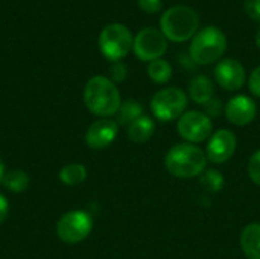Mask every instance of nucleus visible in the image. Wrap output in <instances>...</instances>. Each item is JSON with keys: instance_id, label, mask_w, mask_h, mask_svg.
I'll list each match as a JSON object with an SVG mask.
<instances>
[{"instance_id": "obj_19", "label": "nucleus", "mask_w": 260, "mask_h": 259, "mask_svg": "<svg viewBox=\"0 0 260 259\" xmlns=\"http://www.w3.org/2000/svg\"><path fill=\"white\" fill-rule=\"evenodd\" d=\"M5 188L11 192H23L29 188V183H30V179L29 176L21 171V169H14V171H9V172H5V177H3V182Z\"/></svg>"}, {"instance_id": "obj_14", "label": "nucleus", "mask_w": 260, "mask_h": 259, "mask_svg": "<svg viewBox=\"0 0 260 259\" xmlns=\"http://www.w3.org/2000/svg\"><path fill=\"white\" fill-rule=\"evenodd\" d=\"M213 95H215L213 82L206 75H198L190 81V84H189V96L195 104L206 105L207 102H210L213 99Z\"/></svg>"}, {"instance_id": "obj_23", "label": "nucleus", "mask_w": 260, "mask_h": 259, "mask_svg": "<svg viewBox=\"0 0 260 259\" xmlns=\"http://www.w3.org/2000/svg\"><path fill=\"white\" fill-rule=\"evenodd\" d=\"M128 75V69L122 61H114L110 67V79L113 82H123Z\"/></svg>"}, {"instance_id": "obj_27", "label": "nucleus", "mask_w": 260, "mask_h": 259, "mask_svg": "<svg viewBox=\"0 0 260 259\" xmlns=\"http://www.w3.org/2000/svg\"><path fill=\"white\" fill-rule=\"evenodd\" d=\"M206 114L209 116V118H215V116H219V113L222 111V104H221V101L219 99H212L210 102H207L206 105Z\"/></svg>"}, {"instance_id": "obj_2", "label": "nucleus", "mask_w": 260, "mask_h": 259, "mask_svg": "<svg viewBox=\"0 0 260 259\" xmlns=\"http://www.w3.org/2000/svg\"><path fill=\"white\" fill-rule=\"evenodd\" d=\"M165 166L171 176L180 179H193L206 171L207 156L197 145L178 143L168 151L165 157Z\"/></svg>"}, {"instance_id": "obj_21", "label": "nucleus", "mask_w": 260, "mask_h": 259, "mask_svg": "<svg viewBox=\"0 0 260 259\" xmlns=\"http://www.w3.org/2000/svg\"><path fill=\"white\" fill-rule=\"evenodd\" d=\"M200 183L207 192H219L225 185V179L218 169H207L200 176Z\"/></svg>"}, {"instance_id": "obj_11", "label": "nucleus", "mask_w": 260, "mask_h": 259, "mask_svg": "<svg viewBox=\"0 0 260 259\" xmlns=\"http://www.w3.org/2000/svg\"><path fill=\"white\" fill-rule=\"evenodd\" d=\"M215 79L222 89L235 92L245 84L247 72L238 60L224 58L215 67Z\"/></svg>"}, {"instance_id": "obj_5", "label": "nucleus", "mask_w": 260, "mask_h": 259, "mask_svg": "<svg viewBox=\"0 0 260 259\" xmlns=\"http://www.w3.org/2000/svg\"><path fill=\"white\" fill-rule=\"evenodd\" d=\"M134 37L131 31L120 23L108 24L99 35V50L110 61H122L133 49Z\"/></svg>"}, {"instance_id": "obj_20", "label": "nucleus", "mask_w": 260, "mask_h": 259, "mask_svg": "<svg viewBox=\"0 0 260 259\" xmlns=\"http://www.w3.org/2000/svg\"><path fill=\"white\" fill-rule=\"evenodd\" d=\"M142 111H143V107L137 102V101H126V102H122L119 111H117V125H129L131 122H134L137 118L142 116Z\"/></svg>"}, {"instance_id": "obj_28", "label": "nucleus", "mask_w": 260, "mask_h": 259, "mask_svg": "<svg viewBox=\"0 0 260 259\" xmlns=\"http://www.w3.org/2000/svg\"><path fill=\"white\" fill-rule=\"evenodd\" d=\"M8 214H9V202L6 200L5 195L0 194V224L6 220Z\"/></svg>"}, {"instance_id": "obj_29", "label": "nucleus", "mask_w": 260, "mask_h": 259, "mask_svg": "<svg viewBox=\"0 0 260 259\" xmlns=\"http://www.w3.org/2000/svg\"><path fill=\"white\" fill-rule=\"evenodd\" d=\"M3 177H5V165H3V162L0 159V183L3 182Z\"/></svg>"}, {"instance_id": "obj_24", "label": "nucleus", "mask_w": 260, "mask_h": 259, "mask_svg": "<svg viewBox=\"0 0 260 259\" xmlns=\"http://www.w3.org/2000/svg\"><path fill=\"white\" fill-rule=\"evenodd\" d=\"M244 8L251 20L260 23V0H244Z\"/></svg>"}, {"instance_id": "obj_26", "label": "nucleus", "mask_w": 260, "mask_h": 259, "mask_svg": "<svg viewBox=\"0 0 260 259\" xmlns=\"http://www.w3.org/2000/svg\"><path fill=\"white\" fill-rule=\"evenodd\" d=\"M248 87L254 96L260 98V66L251 72V75L248 78Z\"/></svg>"}, {"instance_id": "obj_8", "label": "nucleus", "mask_w": 260, "mask_h": 259, "mask_svg": "<svg viewBox=\"0 0 260 259\" xmlns=\"http://www.w3.org/2000/svg\"><path fill=\"white\" fill-rule=\"evenodd\" d=\"M177 130L181 139L186 140V143H201L204 140H209L213 134L212 118L198 110L186 111L180 116L177 122Z\"/></svg>"}, {"instance_id": "obj_17", "label": "nucleus", "mask_w": 260, "mask_h": 259, "mask_svg": "<svg viewBox=\"0 0 260 259\" xmlns=\"http://www.w3.org/2000/svg\"><path fill=\"white\" fill-rule=\"evenodd\" d=\"M59 180L66 186H78L87 180V168L81 163H70L61 169Z\"/></svg>"}, {"instance_id": "obj_10", "label": "nucleus", "mask_w": 260, "mask_h": 259, "mask_svg": "<svg viewBox=\"0 0 260 259\" xmlns=\"http://www.w3.org/2000/svg\"><path fill=\"white\" fill-rule=\"evenodd\" d=\"M236 145L238 140L233 131L225 128L218 130L210 136L207 142V148H206L207 160H210L212 163H225L235 154Z\"/></svg>"}, {"instance_id": "obj_7", "label": "nucleus", "mask_w": 260, "mask_h": 259, "mask_svg": "<svg viewBox=\"0 0 260 259\" xmlns=\"http://www.w3.org/2000/svg\"><path fill=\"white\" fill-rule=\"evenodd\" d=\"M93 231V218L85 211H70L56 223V235L66 244H78Z\"/></svg>"}, {"instance_id": "obj_25", "label": "nucleus", "mask_w": 260, "mask_h": 259, "mask_svg": "<svg viewBox=\"0 0 260 259\" xmlns=\"http://www.w3.org/2000/svg\"><path fill=\"white\" fill-rule=\"evenodd\" d=\"M137 5L142 11L148 14H155L161 9L163 2L161 0H137Z\"/></svg>"}, {"instance_id": "obj_3", "label": "nucleus", "mask_w": 260, "mask_h": 259, "mask_svg": "<svg viewBox=\"0 0 260 259\" xmlns=\"http://www.w3.org/2000/svg\"><path fill=\"white\" fill-rule=\"evenodd\" d=\"M200 27V17L195 9L186 5L168 8L160 18V31L163 35L175 43L192 40Z\"/></svg>"}, {"instance_id": "obj_12", "label": "nucleus", "mask_w": 260, "mask_h": 259, "mask_svg": "<svg viewBox=\"0 0 260 259\" xmlns=\"http://www.w3.org/2000/svg\"><path fill=\"white\" fill-rule=\"evenodd\" d=\"M117 133L119 125L116 121L110 118H101L88 127L85 133V142L91 150H104L114 142Z\"/></svg>"}, {"instance_id": "obj_22", "label": "nucleus", "mask_w": 260, "mask_h": 259, "mask_svg": "<svg viewBox=\"0 0 260 259\" xmlns=\"http://www.w3.org/2000/svg\"><path fill=\"white\" fill-rule=\"evenodd\" d=\"M247 171H248V176H250L251 182L260 186V150H257V151L250 157Z\"/></svg>"}, {"instance_id": "obj_15", "label": "nucleus", "mask_w": 260, "mask_h": 259, "mask_svg": "<svg viewBox=\"0 0 260 259\" xmlns=\"http://www.w3.org/2000/svg\"><path fill=\"white\" fill-rule=\"evenodd\" d=\"M241 249L248 259H260V223H251L244 227Z\"/></svg>"}, {"instance_id": "obj_18", "label": "nucleus", "mask_w": 260, "mask_h": 259, "mask_svg": "<svg viewBox=\"0 0 260 259\" xmlns=\"http://www.w3.org/2000/svg\"><path fill=\"white\" fill-rule=\"evenodd\" d=\"M148 76L151 78V81H154L155 84H166L171 78H172V66L163 60H154L148 64Z\"/></svg>"}, {"instance_id": "obj_13", "label": "nucleus", "mask_w": 260, "mask_h": 259, "mask_svg": "<svg viewBox=\"0 0 260 259\" xmlns=\"http://www.w3.org/2000/svg\"><path fill=\"white\" fill-rule=\"evenodd\" d=\"M256 114H257L256 102L245 95L233 96L225 105V118L229 119L230 124L236 127H245L251 124Z\"/></svg>"}, {"instance_id": "obj_1", "label": "nucleus", "mask_w": 260, "mask_h": 259, "mask_svg": "<svg viewBox=\"0 0 260 259\" xmlns=\"http://www.w3.org/2000/svg\"><path fill=\"white\" fill-rule=\"evenodd\" d=\"M84 102L90 113L99 118H111L117 114L122 98L119 89L110 78L93 76L85 84Z\"/></svg>"}, {"instance_id": "obj_9", "label": "nucleus", "mask_w": 260, "mask_h": 259, "mask_svg": "<svg viewBox=\"0 0 260 259\" xmlns=\"http://www.w3.org/2000/svg\"><path fill=\"white\" fill-rule=\"evenodd\" d=\"M168 50V38L160 29L145 27L134 37L133 52L142 61H154L161 58Z\"/></svg>"}, {"instance_id": "obj_6", "label": "nucleus", "mask_w": 260, "mask_h": 259, "mask_svg": "<svg viewBox=\"0 0 260 259\" xmlns=\"http://www.w3.org/2000/svg\"><path fill=\"white\" fill-rule=\"evenodd\" d=\"M186 107L187 95L178 87H165L158 90L151 99L152 114L163 122L180 119V116L186 113Z\"/></svg>"}, {"instance_id": "obj_16", "label": "nucleus", "mask_w": 260, "mask_h": 259, "mask_svg": "<svg viewBox=\"0 0 260 259\" xmlns=\"http://www.w3.org/2000/svg\"><path fill=\"white\" fill-rule=\"evenodd\" d=\"M155 131V124L149 116L142 114L140 118H137L134 122H131L128 125V137L129 140L136 142V143H145L148 142Z\"/></svg>"}, {"instance_id": "obj_30", "label": "nucleus", "mask_w": 260, "mask_h": 259, "mask_svg": "<svg viewBox=\"0 0 260 259\" xmlns=\"http://www.w3.org/2000/svg\"><path fill=\"white\" fill-rule=\"evenodd\" d=\"M256 44H257V47L260 49V29L257 31V34H256Z\"/></svg>"}, {"instance_id": "obj_4", "label": "nucleus", "mask_w": 260, "mask_h": 259, "mask_svg": "<svg viewBox=\"0 0 260 259\" xmlns=\"http://www.w3.org/2000/svg\"><path fill=\"white\" fill-rule=\"evenodd\" d=\"M227 50V37L216 26H206L200 29L190 41L189 56L193 63L207 66L222 58Z\"/></svg>"}]
</instances>
